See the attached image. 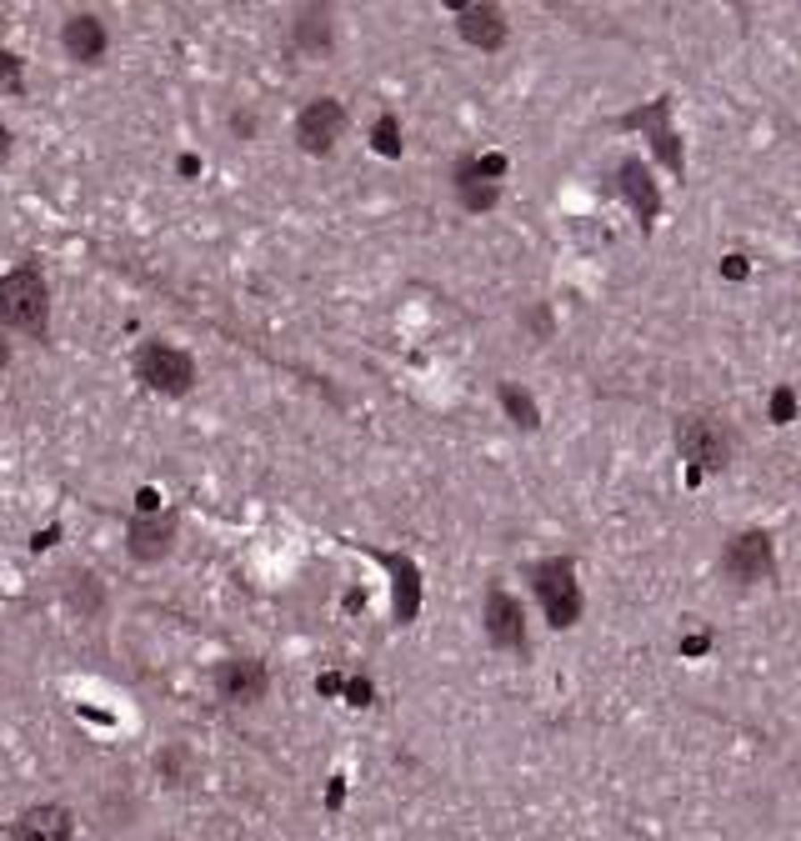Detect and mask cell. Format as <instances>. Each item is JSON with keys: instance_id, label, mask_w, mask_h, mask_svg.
<instances>
[{"instance_id": "obj_1", "label": "cell", "mask_w": 801, "mask_h": 841, "mask_svg": "<svg viewBox=\"0 0 801 841\" xmlns=\"http://www.w3.org/2000/svg\"><path fill=\"white\" fill-rule=\"evenodd\" d=\"M0 326L26 341H51V280L36 261H21L0 276Z\"/></svg>"}, {"instance_id": "obj_2", "label": "cell", "mask_w": 801, "mask_h": 841, "mask_svg": "<svg viewBox=\"0 0 801 841\" xmlns=\"http://www.w3.org/2000/svg\"><path fill=\"white\" fill-rule=\"evenodd\" d=\"M130 371H136V381L155 396H191L196 381H201L196 356L180 351V346H171V341H140L136 356H130Z\"/></svg>"}, {"instance_id": "obj_3", "label": "cell", "mask_w": 801, "mask_h": 841, "mask_svg": "<svg viewBox=\"0 0 801 841\" xmlns=\"http://www.w3.org/2000/svg\"><path fill=\"white\" fill-rule=\"evenodd\" d=\"M531 591L541 601V612L556 631L581 621V581H576V561L572 556H551V561H536L531 571Z\"/></svg>"}, {"instance_id": "obj_4", "label": "cell", "mask_w": 801, "mask_h": 841, "mask_svg": "<svg viewBox=\"0 0 801 841\" xmlns=\"http://www.w3.org/2000/svg\"><path fill=\"white\" fill-rule=\"evenodd\" d=\"M676 446H681L687 461H697L706 471H722V466H731V456H737V431L716 416H687L676 426Z\"/></svg>"}, {"instance_id": "obj_5", "label": "cell", "mask_w": 801, "mask_h": 841, "mask_svg": "<svg viewBox=\"0 0 801 841\" xmlns=\"http://www.w3.org/2000/svg\"><path fill=\"white\" fill-rule=\"evenodd\" d=\"M346 105L336 96H316V101H305L301 115H296V146L305 155H331L336 140L346 136Z\"/></svg>"}, {"instance_id": "obj_6", "label": "cell", "mask_w": 801, "mask_h": 841, "mask_svg": "<svg viewBox=\"0 0 801 841\" xmlns=\"http://www.w3.org/2000/svg\"><path fill=\"white\" fill-rule=\"evenodd\" d=\"M722 571L737 581V587H751V581H772L776 576V546L766 531H737L722 551Z\"/></svg>"}, {"instance_id": "obj_7", "label": "cell", "mask_w": 801, "mask_h": 841, "mask_svg": "<svg viewBox=\"0 0 801 841\" xmlns=\"http://www.w3.org/2000/svg\"><path fill=\"white\" fill-rule=\"evenodd\" d=\"M271 691V671L261 656H226L216 666V696L226 706H261Z\"/></svg>"}, {"instance_id": "obj_8", "label": "cell", "mask_w": 801, "mask_h": 841, "mask_svg": "<svg viewBox=\"0 0 801 841\" xmlns=\"http://www.w3.org/2000/svg\"><path fill=\"white\" fill-rule=\"evenodd\" d=\"M111 51V30L96 11H71L61 21V55L71 65H101Z\"/></svg>"}, {"instance_id": "obj_9", "label": "cell", "mask_w": 801, "mask_h": 841, "mask_svg": "<svg viewBox=\"0 0 801 841\" xmlns=\"http://www.w3.org/2000/svg\"><path fill=\"white\" fill-rule=\"evenodd\" d=\"M176 536H180V521L176 516H161V511H151V516H130L126 526V551L130 561H140V566H155V561H166L171 551H176Z\"/></svg>"}, {"instance_id": "obj_10", "label": "cell", "mask_w": 801, "mask_h": 841, "mask_svg": "<svg viewBox=\"0 0 801 841\" xmlns=\"http://www.w3.org/2000/svg\"><path fill=\"white\" fill-rule=\"evenodd\" d=\"M456 36L476 51H501L511 36L506 11L501 5H486V0H471V5H456Z\"/></svg>"}, {"instance_id": "obj_11", "label": "cell", "mask_w": 801, "mask_h": 841, "mask_svg": "<svg viewBox=\"0 0 801 841\" xmlns=\"http://www.w3.org/2000/svg\"><path fill=\"white\" fill-rule=\"evenodd\" d=\"M15 841H76V812L61 802H40L11 821Z\"/></svg>"}, {"instance_id": "obj_12", "label": "cell", "mask_w": 801, "mask_h": 841, "mask_svg": "<svg viewBox=\"0 0 801 841\" xmlns=\"http://www.w3.org/2000/svg\"><path fill=\"white\" fill-rule=\"evenodd\" d=\"M481 616H486V637H491V646H501V651H521L526 646V616H521V606H516L511 591H501V587L486 591Z\"/></svg>"}, {"instance_id": "obj_13", "label": "cell", "mask_w": 801, "mask_h": 841, "mask_svg": "<svg viewBox=\"0 0 801 841\" xmlns=\"http://www.w3.org/2000/svg\"><path fill=\"white\" fill-rule=\"evenodd\" d=\"M291 46L301 55H331L336 46V11L331 5H301L291 15Z\"/></svg>"}, {"instance_id": "obj_14", "label": "cell", "mask_w": 801, "mask_h": 841, "mask_svg": "<svg viewBox=\"0 0 801 841\" xmlns=\"http://www.w3.org/2000/svg\"><path fill=\"white\" fill-rule=\"evenodd\" d=\"M61 596L80 621H101L105 616V581L90 566H65L61 571Z\"/></svg>"}, {"instance_id": "obj_15", "label": "cell", "mask_w": 801, "mask_h": 841, "mask_svg": "<svg viewBox=\"0 0 801 841\" xmlns=\"http://www.w3.org/2000/svg\"><path fill=\"white\" fill-rule=\"evenodd\" d=\"M616 191L636 205V216L647 221V226L656 221V211H662V191H656V180L647 176L641 161H622V171H616Z\"/></svg>"}, {"instance_id": "obj_16", "label": "cell", "mask_w": 801, "mask_h": 841, "mask_svg": "<svg viewBox=\"0 0 801 841\" xmlns=\"http://www.w3.org/2000/svg\"><path fill=\"white\" fill-rule=\"evenodd\" d=\"M456 201L466 205V211H491V205L501 201V186L496 180H486V176H476V166H461L456 171Z\"/></svg>"}, {"instance_id": "obj_17", "label": "cell", "mask_w": 801, "mask_h": 841, "mask_svg": "<svg viewBox=\"0 0 801 841\" xmlns=\"http://www.w3.org/2000/svg\"><path fill=\"white\" fill-rule=\"evenodd\" d=\"M496 396H501V406L511 411V420H516L521 431H536V426H541V406H536V401H531V396H526L516 381H501Z\"/></svg>"}, {"instance_id": "obj_18", "label": "cell", "mask_w": 801, "mask_h": 841, "mask_svg": "<svg viewBox=\"0 0 801 841\" xmlns=\"http://www.w3.org/2000/svg\"><path fill=\"white\" fill-rule=\"evenodd\" d=\"M96 821H101V831H126L136 821V802L121 796V791H105L101 806H96Z\"/></svg>"}, {"instance_id": "obj_19", "label": "cell", "mask_w": 801, "mask_h": 841, "mask_svg": "<svg viewBox=\"0 0 801 841\" xmlns=\"http://www.w3.org/2000/svg\"><path fill=\"white\" fill-rule=\"evenodd\" d=\"M0 96H26V55L15 51H0Z\"/></svg>"}, {"instance_id": "obj_20", "label": "cell", "mask_w": 801, "mask_h": 841, "mask_svg": "<svg viewBox=\"0 0 801 841\" xmlns=\"http://www.w3.org/2000/svg\"><path fill=\"white\" fill-rule=\"evenodd\" d=\"M371 146L381 155H401V130H396V115H381L376 126H371Z\"/></svg>"}, {"instance_id": "obj_21", "label": "cell", "mask_w": 801, "mask_h": 841, "mask_svg": "<svg viewBox=\"0 0 801 841\" xmlns=\"http://www.w3.org/2000/svg\"><path fill=\"white\" fill-rule=\"evenodd\" d=\"M155 766H161V777H166L171 787H180V777H186V766H191V756H186V746H171V752L161 756Z\"/></svg>"}, {"instance_id": "obj_22", "label": "cell", "mask_w": 801, "mask_h": 841, "mask_svg": "<svg viewBox=\"0 0 801 841\" xmlns=\"http://www.w3.org/2000/svg\"><path fill=\"white\" fill-rule=\"evenodd\" d=\"M11 151H15V136H11V126H5V121H0V166H5V161H11Z\"/></svg>"}, {"instance_id": "obj_23", "label": "cell", "mask_w": 801, "mask_h": 841, "mask_svg": "<svg viewBox=\"0 0 801 841\" xmlns=\"http://www.w3.org/2000/svg\"><path fill=\"white\" fill-rule=\"evenodd\" d=\"M526 321H531V331H541V336L551 331V316H547V311H531V316H526Z\"/></svg>"}, {"instance_id": "obj_24", "label": "cell", "mask_w": 801, "mask_h": 841, "mask_svg": "<svg viewBox=\"0 0 801 841\" xmlns=\"http://www.w3.org/2000/svg\"><path fill=\"white\" fill-rule=\"evenodd\" d=\"M230 126H236V136H251V130H255V121H251V115H236Z\"/></svg>"}, {"instance_id": "obj_25", "label": "cell", "mask_w": 801, "mask_h": 841, "mask_svg": "<svg viewBox=\"0 0 801 841\" xmlns=\"http://www.w3.org/2000/svg\"><path fill=\"white\" fill-rule=\"evenodd\" d=\"M772 411H776V420H781V416H791V396H776V401H772Z\"/></svg>"}, {"instance_id": "obj_26", "label": "cell", "mask_w": 801, "mask_h": 841, "mask_svg": "<svg viewBox=\"0 0 801 841\" xmlns=\"http://www.w3.org/2000/svg\"><path fill=\"white\" fill-rule=\"evenodd\" d=\"M11 366V341H5V336H0V371Z\"/></svg>"}]
</instances>
